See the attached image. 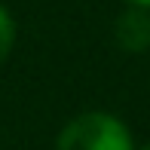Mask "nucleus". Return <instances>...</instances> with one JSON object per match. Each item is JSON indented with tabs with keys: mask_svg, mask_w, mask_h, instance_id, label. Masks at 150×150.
I'll list each match as a JSON object with an SVG mask.
<instances>
[{
	"mask_svg": "<svg viewBox=\"0 0 150 150\" xmlns=\"http://www.w3.org/2000/svg\"><path fill=\"white\" fill-rule=\"evenodd\" d=\"M12 43H16V22L6 12V6H0V64L12 52Z\"/></svg>",
	"mask_w": 150,
	"mask_h": 150,
	"instance_id": "3",
	"label": "nucleus"
},
{
	"mask_svg": "<svg viewBox=\"0 0 150 150\" xmlns=\"http://www.w3.org/2000/svg\"><path fill=\"white\" fill-rule=\"evenodd\" d=\"M141 150H150V144H144V147H141Z\"/></svg>",
	"mask_w": 150,
	"mask_h": 150,
	"instance_id": "5",
	"label": "nucleus"
},
{
	"mask_svg": "<svg viewBox=\"0 0 150 150\" xmlns=\"http://www.w3.org/2000/svg\"><path fill=\"white\" fill-rule=\"evenodd\" d=\"M132 6H144V9H150V0H129Z\"/></svg>",
	"mask_w": 150,
	"mask_h": 150,
	"instance_id": "4",
	"label": "nucleus"
},
{
	"mask_svg": "<svg viewBox=\"0 0 150 150\" xmlns=\"http://www.w3.org/2000/svg\"><path fill=\"white\" fill-rule=\"evenodd\" d=\"M117 40L129 52H144L150 46V12L144 6H132L129 12L120 16L117 25Z\"/></svg>",
	"mask_w": 150,
	"mask_h": 150,
	"instance_id": "2",
	"label": "nucleus"
},
{
	"mask_svg": "<svg viewBox=\"0 0 150 150\" xmlns=\"http://www.w3.org/2000/svg\"><path fill=\"white\" fill-rule=\"evenodd\" d=\"M55 150H132V132L110 113L89 110L61 129Z\"/></svg>",
	"mask_w": 150,
	"mask_h": 150,
	"instance_id": "1",
	"label": "nucleus"
}]
</instances>
